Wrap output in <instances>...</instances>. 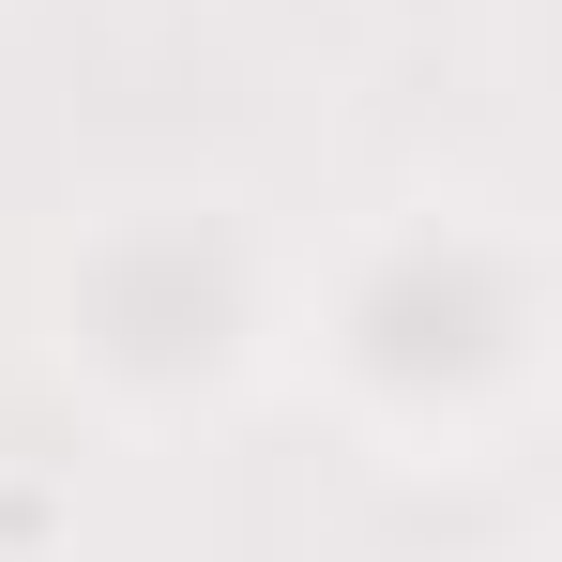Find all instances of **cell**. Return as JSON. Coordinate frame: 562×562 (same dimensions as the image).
<instances>
[{"label": "cell", "instance_id": "6da1fadb", "mask_svg": "<svg viewBox=\"0 0 562 562\" xmlns=\"http://www.w3.org/2000/svg\"><path fill=\"white\" fill-rule=\"evenodd\" d=\"M46 517H61V502H46V486H0V548H31V532H46Z\"/></svg>", "mask_w": 562, "mask_h": 562}]
</instances>
